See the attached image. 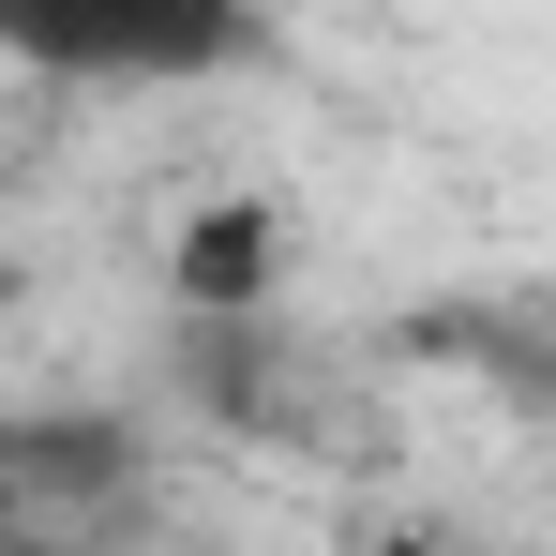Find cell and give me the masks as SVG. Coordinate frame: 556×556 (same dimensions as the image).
I'll return each mask as SVG.
<instances>
[{
    "mask_svg": "<svg viewBox=\"0 0 556 556\" xmlns=\"http://www.w3.org/2000/svg\"><path fill=\"white\" fill-rule=\"evenodd\" d=\"M256 61V0H0V76L30 91H226Z\"/></svg>",
    "mask_w": 556,
    "mask_h": 556,
    "instance_id": "1",
    "label": "cell"
},
{
    "mask_svg": "<svg viewBox=\"0 0 556 556\" xmlns=\"http://www.w3.org/2000/svg\"><path fill=\"white\" fill-rule=\"evenodd\" d=\"M376 556H481V542H452V527H406V542H376Z\"/></svg>",
    "mask_w": 556,
    "mask_h": 556,
    "instance_id": "2",
    "label": "cell"
},
{
    "mask_svg": "<svg viewBox=\"0 0 556 556\" xmlns=\"http://www.w3.org/2000/svg\"><path fill=\"white\" fill-rule=\"evenodd\" d=\"M30 556H91V542H30Z\"/></svg>",
    "mask_w": 556,
    "mask_h": 556,
    "instance_id": "3",
    "label": "cell"
}]
</instances>
